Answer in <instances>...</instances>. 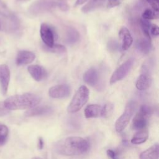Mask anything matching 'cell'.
Instances as JSON below:
<instances>
[{"instance_id":"cell-28","label":"cell","mask_w":159,"mask_h":159,"mask_svg":"<svg viewBox=\"0 0 159 159\" xmlns=\"http://www.w3.org/2000/svg\"><path fill=\"white\" fill-rule=\"evenodd\" d=\"M12 14H13L8 9L6 5L1 0H0V15L5 17H9Z\"/></svg>"},{"instance_id":"cell-25","label":"cell","mask_w":159,"mask_h":159,"mask_svg":"<svg viewBox=\"0 0 159 159\" xmlns=\"http://www.w3.org/2000/svg\"><path fill=\"white\" fill-rule=\"evenodd\" d=\"M142 17L145 20H150L157 19L158 17V12H155L151 9H146L142 14Z\"/></svg>"},{"instance_id":"cell-8","label":"cell","mask_w":159,"mask_h":159,"mask_svg":"<svg viewBox=\"0 0 159 159\" xmlns=\"http://www.w3.org/2000/svg\"><path fill=\"white\" fill-rule=\"evenodd\" d=\"M40 34L45 46L51 47L54 45L55 34L52 29L47 24L43 23L40 25Z\"/></svg>"},{"instance_id":"cell-5","label":"cell","mask_w":159,"mask_h":159,"mask_svg":"<svg viewBox=\"0 0 159 159\" xmlns=\"http://www.w3.org/2000/svg\"><path fill=\"white\" fill-rule=\"evenodd\" d=\"M137 107V104L134 101H130L127 104L122 114L117 119L115 129L117 132H121L129 124L131 117Z\"/></svg>"},{"instance_id":"cell-3","label":"cell","mask_w":159,"mask_h":159,"mask_svg":"<svg viewBox=\"0 0 159 159\" xmlns=\"http://www.w3.org/2000/svg\"><path fill=\"white\" fill-rule=\"evenodd\" d=\"M55 7H58L63 11L69 9L65 0H37L29 7L27 12L30 16L36 17L50 12Z\"/></svg>"},{"instance_id":"cell-1","label":"cell","mask_w":159,"mask_h":159,"mask_svg":"<svg viewBox=\"0 0 159 159\" xmlns=\"http://www.w3.org/2000/svg\"><path fill=\"white\" fill-rule=\"evenodd\" d=\"M89 142L81 137L71 136L58 140L54 145V150L65 156H78L86 153L89 149Z\"/></svg>"},{"instance_id":"cell-6","label":"cell","mask_w":159,"mask_h":159,"mask_svg":"<svg viewBox=\"0 0 159 159\" xmlns=\"http://www.w3.org/2000/svg\"><path fill=\"white\" fill-rule=\"evenodd\" d=\"M152 113V108L148 105L143 104L140 106L139 111L135 114L132 120V127L135 130H142L145 128L148 117Z\"/></svg>"},{"instance_id":"cell-7","label":"cell","mask_w":159,"mask_h":159,"mask_svg":"<svg viewBox=\"0 0 159 159\" xmlns=\"http://www.w3.org/2000/svg\"><path fill=\"white\" fill-rule=\"evenodd\" d=\"M134 63V58H130L122 65H120L112 73L110 79L111 84H113L125 78L132 69Z\"/></svg>"},{"instance_id":"cell-37","label":"cell","mask_w":159,"mask_h":159,"mask_svg":"<svg viewBox=\"0 0 159 159\" xmlns=\"http://www.w3.org/2000/svg\"><path fill=\"white\" fill-rule=\"evenodd\" d=\"M31 159H42V158H40V157H33Z\"/></svg>"},{"instance_id":"cell-18","label":"cell","mask_w":159,"mask_h":159,"mask_svg":"<svg viewBox=\"0 0 159 159\" xmlns=\"http://www.w3.org/2000/svg\"><path fill=\"white\" fill-rule=\"evenodd\" d=\"M158 144L155 143L142 152L140 154L139 159H158Z\"/></svg>"},{"instance_id":"cell-21","label":"cell","mask_w":159,"mask_h":159,"mask_svg":"<svg viewBox=\"0 0 159 159\" xmlns=\"http://www.w3.org/2000/svg\"><path fill=\"white\" fill-rule=\"evenodd\" d=\"M148 133L147 129L139 130L132 138L130 142L132 144L139 145L144 143L148 139Z\"/></svg>"},{"instance_id":"cell-19","label":"cell","mask_w":159,"mask_h":159,"mask_svg":"<svg viewBox=\"0 0 159 159\" xmlns=\"http://www.w3.org/2000/svg\"><path fill=\"white\" fill-rule=\"evenodd\" d=\"M80 39L79 32L74 27H68L66 30L65 41L68 45H73L77 43Z\"/></svg>"},{"instance_id":"cell-12","label":"cell","mask_w":159,"mask_h":159,"mask_svg":"<svg viewBox=\"0 0 159 159\" xmlns=\"http://www.w3.org/2000/svg\"><path fill=\"white\" fill-rule=\"evenodd\" d=\"M119 36L121 42V48L123 50H128L133 43L132 37L127 27H122L119 32Z\"/></svg>"},{"instance_id":"cell-34","label":"cell","mask_w":159,"mask_h":159,"mask_svg":"<svg viewBox=\"0 0 159 159\" xmlns=\"http://www.w3.org/2000/svg\"><path fill=\"white\" fill-rule=\"evenodd\" d=\"M9 112V110H8L4 106V102H0V117L4 116L7 114Z\"/></svg>"},{"instance_id":"cell-13","label":"cell","mask_w":159,"mask_h":159,"mask_svg":"<svg viewBox=\"0 0 159 159\" xmlns=\"http://www.w3.org/2000/svg\"><path fill=\"white\" fill-rule=\"evenodd\" d=\"M35 58V54L30 51L20 50L16 57V64L19 66L25 65L32 63Z\"/></svg>"},{"instance_id":"cell-31","label":"cell","mask_w":159,"mask_h":159,"mask_svg":"<svg viewBox=\"0 0 159 159\" xmlns=\"http://www.w3.org/2000/svg\"><path fill=\"white\" fill-rule=\"evenodd\" d=\"M107 47L111 52H115L118 48V43L116 40H111L108 42Z\"/></svg>"},{"instance_id":"cell-22","label":"cell","mask_w":159,"mask_h":159,"mask_svg":"<svg viewBox=\"0 0 159 159\" xmlns=\"http://www.w3.org/2000/svg\"><path fill=\"white\" fill-rule=\"evenodd\" d=\"M137 49L143 54H147L152 48L151 40L148 39H140L137 42Z\"/></svg>"},{"instance_id":"cell-35","label":"cell","mask_w":159,"mask_h":159,"mask_svg":"<svg viewBox=\"0 0 159 159\" xmlns=\"http://www.w3.org/2000/svg\"><path fill=\"white\" fill-rule=\"evenodd\" d=\"M37 145H38V148H39V150L43 149V148L44 147V142H43V139L42 137H39V138Z\"/></svg>"},{"instance_id":"cell-14","label":"cell","mask_w":159,"mask_h":159,"mask_svg":"<svg viewBox=\"0 0 159 159\" xmlns=\"http://www.w3.org/2000/svg\"><path fill=\"white\" fill-rule=\"evenodd\" d=\"M84 81L91 86H95L99 81V74L94 68H90L83 75Z\"/></svg>"},{"instance_id":"cell-9","label":"cell","mask_w":159,"mask_h":159,"mask_svg":"<svg viewBox=\"0 0 159 159\" xmlns=\"http://www.w3.org/2000/svg\"><path fill=\"white\" fill-rule=\"evenodd\" d=\"M70 94V88L65 84L52 86L48 90V95L52 98L61 99L68 97Z\"/></svg>"},{"instance_id":"cell-23","label":"cell","mask_w":159,"mask_h":159,"mask_svg":"<svg viewBox=\"0 0 159 159\" xmlns=\"http://www.w3.org/2000/svg\"><path fill=\"white\" fill-rule=\"evenodd\" d=\"M150 23L148 20H145L143 19H140V26L142 30V32L145 36V38L151 40L150 34Z\"/></svg>"},{"instance_id":"cell-15","label":"cell","mask_w":159,"mask_h":159,"mask_svg":"<svg viewBox=\"0 0 159 159\" xmlns=\"http://www.w3.org/2000/svg\"><path fill=\"white\" fill-rule=\"evenodd\" d=\"M152 77L150 73L143 72L137 78L135 86L140 91H144L147 89L152 84Z\"/></svg>"},{"instance_id":"cell-2","label":"cell","mask_w":159,"mask_h":159,"mask_svg":"<svg viewBox=\"0 0 159 159\" xmlns=\"http://www.w3.org/2000/svg\"><path fill=\"white\" fill-rule=\"evenodd\" d=\"M40 97L35 94L27 93L16 94L7 98L4 104L8 110H22L30 109L40 102Z\"/></svg>"},{"instance_id":"cell-32","label":"cell","mask_w":159,"mask_h":159,"mask_svg":"<svg viewBox=\"0 0 159 159\" xmlns=\"http://www.w3.org/2000/svg\"><path fill=\"white\" fill-rule=\"evenodd\" d=\"M106 153H107V155L108 156V157L111 159H119L118 153L113 150L108 149L106 151Z\"/></svg>"},{"instance_id":"cell-27","label":"cell","mask_w":159,"mask_h":159,"mask_svg":"<svg viewBox=\"0 0 159 159\" xmlns=\"http://www.w3.org/2000/svg\"><path fill=\"white\" fill-rule=\"evenodd\" d=\"M8 134L9 130L7 127L4 124H0V146L6 143Z\"/></svg>"},{"instance_id":"cell-10","label":"cell","mask_w":159,"mask_h":159,"mask_svg":"<svg viewBox=\"0 0 159 159\" xmlns=\"http://www.w3.org/2000/svg\"><path fill=\"white\" fill-rule=\"evenodd\" d=\"M10 76L11 73L8 66L5 64L0 65V86L3 94H6L7 91Z\"/></svg>"},{"instance_id":"cell-30","label":"cell","mask_w":159,"mask_h":159,"mask_svg":"<svg viewBox=\"0 0 159 159\" xmlns=\"http://www.w3.org/2000/svg\"><path fill=\"white\" fill-rule=\"evenodd\" d=\"M124 0H107V6L108 8H112L120 4Z\"/></svg>"},{"instance_id":"cell-33","label":"cell","mask_w":159,"mask_h":159,"mask_svg":"<svg viewBox=\"0 0 159 159\" xmlns=\"http://www.w3.org/2000/svg\"><path fill=\"white\" fill-rule=\"evenodd\" d=\"M150 34L153 36H158L159 34L158 27L155 24H151L150 28Z\"/></svg>"},{"instance_id":"cell-29","label":"cell","mask_w":159,"mask_h":159,"mask_svg":"<svg viewBox=\"0 0 159 159\" xmlns=\"http://www.w3.org/2000/svg\"><path fill=\"white\" fill-rule=\"evenodd\" d=\"M150 4L153 10L158 12L159 10V0H146Z\"/></svg>"},{"instance_id":"cell-24","label":"cell","mask_w":159,"mask_h":159,"mask_svg":"<svg viewBox=\"0 0 159 159\" xmlns=\"http://www.w3.org/2000/svg\"><path fill=\"white\" fill-rule=\"evenodd\" d=\"M43 47L45 51L52 52V53H61L66 52V48L63 45H60V44H54L51 47H48L45 45V46H43Z\"/></svg>"},{"instance_id":"cell-20","label":"cell","mask_w":159,"mask_h":159,"mask_svg":"<svg viewBox=\"0 0 159 159\" xmlns=\"http://www.w3.org/2000/svg\"><path fill=\"white\" fill-rule=\"evenodd\" d=\"M106 0H89L82 8L81 11L83 13H88L93 11L100 7L104 3Z\"/></svg>"},{"instance_id":"cell-4","label":"cell","mask_w":159,"mask_h":159,"mask_svg":"<svg viewBox=\"0 0 159 159\" xmlns=\"http://www.w3.org/2000/svg\"><path fill=\"white\" fill-rule=\"evenodd\" d=\"M89 96V91L88 88L86 86H81L75 93L68 106L67 112L70 114H73L79 111L88 102Z\"/></svg>"},{"instance_id":"cell-17","label":"cell","mask_w":159,"mask_h":159,"mask_svg":"<svg viewBox=\"0 0 159 159\" xmlns=\"http://www.w3.org/2000/svg\"><path fill=\"white\" fill-rule=\"evenodd\" d=\"M102 107L98 104H89L88 105L84 111L85 117L96 118L101 117Z\"/></svg>"},{"instance_id":"cell-26","label":"cell","mask_w":159,"mask_h":159,"mask_svg":"<svg viewBox=\"0 0 159 159\" xmlns=\"http://www.w3.org/2000/svg\"><path fill=\"white\" fill-rule=\"evenodd\" d=\"M114 111V105L111 103H107L102 107L101 117L108 118L111 116Z\"/></svg>"},{"instance_id":"cell-16","label":"cell","mask_w":159,"mask_h":159,"mask_svg":"<svg viewBox=\"0 0 159 159\" xmlns=\"http://www.w3.org/2000/svg\"><path fill=\"white\" fill-rule=\"evenodd\" d=\"M53 112V109L49 106H35L29 109L25 113V116L32 117L37 116H43L49 114Z\"/></svg>"},{"instance_id":"cell-36","label":"cell","mask_w":159,"mask_h":159,"mask_svg":"<svg viewBox=\"0 0 159 159\" xmlns=\"http://www.w3.org/2000/svg\"><path fill=\"white\" fill-rule=\"evenodd\" d=\"M87 1H88V0H76V2H75V5L76 6L81 5V4H84V2H86Z\"/></svg>"},{"instance_id":"cell-11","label":"cell","mask_w":159,"mask_h":159,"mask_svg":"<svg viewBox=\"0 0 159 159\" xmlns=\"http://www.w3.org/2000/svg\"><path fill=\"white\" fill-rule=\"evenodd\" d=\"M28 72L37 81H40L43 80L47 76V72L45 69L39 65H30L27 68Z\"/></svg>"}]
</instances>
